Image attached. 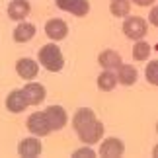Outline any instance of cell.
Instances as JSON below:
<instances>
[{"label": "cell", "mask_w": 158, "mask_h": 158, "mask_svg": "<svg viewBox=\"0 0 158 158\" xmlns=\"http://www.w3.org/2000/svg\"><path fill=\"white\" fill-rule=\"evenodd\" d=\"M39 63L43 64L47 70L59 72L64 66V59H63V53H60V49L57 45H45V47H41V51H39Z\"/></svg>", "instance_id": "cell-1"}, {"label": "cell", "mask_w": 158, "mask_h": 158, "mask_svg": "<svg viewBox=\"0 0 158 158\" xmlns=\"http://www.w3.org/2000/svg\"><path fill=\"white\" fill-rule=\"evenodd\" d=\"M76 133L80 135V139L86 144H92V143H96V141H100V139H102V135H104V125H102L98 119H92L90 123L82 125Z\"/></svg>", "instance_id": "cell-2"}, {"label": "cell", "mask_w": 158, "mask_h": 158, "mask_svg": "<svg viewBox=\"0 0 158 158\" xmlns=\"http://www.w3.org/2000/svg\"><path fill=\"white\" fill-rule=\"evenodd\" d=\"M27 129L33 133V135H39V137H45L51 133V125H49V119H47L45 113L41 111H35L33 115H29L27 119Z\"/></svg>", "instance_id": "cell-3"}, {"label": "cell", "mask_w": 158, "mask_h": 158, "mask_svg": "<svg viewBox=\"0 0 158 158\" xmlns=\"http://www.w3.org/2000/svg\"><path fill=\"white\" fill-rule=\"evenodd\" d=\"M123 31L127 37L131 39H141L147 35V22L143 20V18H127L125 23H123Z\"/></svg>", "instance_id": "cell-4"}, {"label": "cell", "mask_w": 158, "mask_h": 158, "mask_svg": "<svg viewBox=\"0 0 158 158\" xmlns=\"http://www.w3.org/2000/svg\"><path fill=\"white\" fill-rule=\"evenodd\" d=\"M22 94H23V98H26L27 106H37V104H41V102L45 100V88L41 86V84H37V82L26 84V86L22 88Z\"/></svg>", "instance_id": "cell-5"}, {"label": "cell", "mask_w": 158, "mask_h": 158, "mask_svg": "<svg viewBox=\"0 0 158 158\" xmlns=\"http://www.w3.org/2000/svg\"><path fill=\"white\" fill-rule=\"evenodd\" d=\"M57 2V6L60 10H64V12H70V14H74V16H86L88 14V10H90V4H88V0H55Z\"/></svg>", "instance_id": "cell-6"}, {"label": "cell", "mask_w": 158, "mask_h": 158, "mask_svg": "<svg viewBox=\"0 0 158 158\" xmlns=\"http://www.w3.org/2000/svg\"><path fill=\"white\" fill-rule=\"evenodd\" d=\"M47 119H49V125H51V131H59V129H63L64 123H66V111L60 106H51V107H47Z\"/></svg>", "instance_id": "cell-7"}, {"label": "cell", "mask_w": 158, "mask_h": 158, "mask_svg": "<svg viewBox=\"0 0 158 158\" xmlns=\"http://www.w3.org/2000/svg\"><path fill=\"white\" fill-rule=\"evenodd\" d=\"M123 143L119 141V139H107V141L102 143L100 147V156H106V158H117L123 154Z\"/></svg>", "instance_id": "cell-8"}, {"label": "cell", "mask_w": 158, "mask_h": 158, "mask_svg": "<svg viewBox=\"0 0 158 158\" xmlns=\"http://www.w3.org/2000/svg\"><path fill=\"white\" fill-rule=\"evenodd\" d=\"M16 70H18V74H20L22 78L31 80L33 76H37L39 66H37V63H35L33 59H20V60H18V64H16Z\"/></svg>", "instance_id": "cell-9"}, {"label": "cell", "mask_w": 158, "mask_h": 158, "mask_svg": "<svg viewBox=\"0 0 158 158\" xmlns=\"http://www.w3.org/2000/svg\"><path fill=\"white\" fill-rule=\"evenodd\" d=\"M45 31L49 35L51 39L59 41V39H64L66 33H69V27H66V23L63 20H49L45 26Z\"/></svg>", "instance_id": "cell-10"}, {"label": "cell", "mask_w": 158, "mask_h": 158, "mask_svg": "<svg viewBox=\"0 0 158 158\" xmlns=\"http://www.w3.org/2000/svg\"><path fill=\"white\" fill-rule=\"evenodd\" d=\"M18 152L23 158H33V156H39L41 152V143L37 139H23L18 147Z\"/></svg>", "instance_id": "cell-11"}, {"label": "cell", "mask_w": 158, "mask_h": 158, "mask_svg": "<svg viewBox=\"0 0 158 158\" xmlns=\"http://www.w3.org/2000/svg\"><path fill=\"white\" fill-rule=\"evenodd\" d=\"M6 107H8L12 113H20V111H23V109L27 107V102H26V98H23L22 90H14V92H10V94H8V100H6Z\"/></svg>", "instance_id": "cell-12"}, {"label": "cell", "mask_w": 158, "mask_h": 158, "mask_svg": "<svg viewBox=\"0 0 158 158\" xmlns=\"http://www.w3.org/2000/svg\"><path fill=\"white\" fill-rule=\"evenodd\" d=\"M29 14V2L27 0H12L8 6V16L12 20H23Z\"/></svg>", "instance_id": "cell-13"}, {"label": "cell", "mask_w": 158, "mask_h": 158, "mask_svg": "<svg viewBox=\"0 0 158 158\" xmlns=\"http://www.w3.org/2000/svg\"><path fill=\"white\" fill-rule=\"evenodd\" d=\"M117 82L121 84H125V86H131V84H135L137 82V76H139V72L135 66H131V64H121L119 69H117Z\"/></svg>", "instance_id": "cell-14"}, {"label": "cell", "mask_w": 158, "mask_h": 158, "mask_svg": "<svg viewBox=\"0 0 158 158\" xmlns=\"http://www.w3.org/2000/svg\"><path fill=\"white\" fill-rule=\"evenodd\" d=\"M98 63L104 66L106 70H115V69H119L121 66V57H119V53L117 51H104L98 57Z\"/></svg>", "instance_id": "cell-15"}, {"label": "cell", "mask_w": 158, "mask_h": 158, "mask_svg": "<svg viewBox=\"0 0 158 158\" xmlns=\"http://www.w3.org/2000/svg\"><path fill=\"white\" fill-rule=\"evenodd\" d=\"M35 35V26L33 23H20L16 29H14V39L18 43H26V41L33 39Z\"/></svg>", "instance_id": "cell-16"}, {"label": "cell", "mask_w": 158, "mask_h": 158, "mask_svg": "<svg viewBox=\"0 0 158 158\" xmlns=\"http://www.w3.org/2000/svg\"><path fill=\"white\" fill-rule=\"evenodd\" d=\"M115 84H117V76H115L113 70H104V72L98 76V86H100L102 90H106V92L113 90Z\"/></svg>", "instance_id": "cell-17"}, {"label": "cell", "mask_w": 158, "mask_h": 158, "mask_svg": "<svg viewBox=\"0 0 158 158\" xmlns=\"http://www.w3.org/2000/svg\"><path fill=\"white\" fill-rule=\"evenodd\" d=\"M92 119H96V115H94V111H92V109H78V111H76V115H74V129L78 131L82 125L90 123Z\"/></svg>", "instance_id": "cell-18"}, {"label": "cell", "mask_w": 158, "mask_h": 158, "mask_svg": "<svg viewBox=\"0 0 158 158\" xmlns=\"http://www.w3.org/2000/svg\"><path fill=\"white\" fill-rule=\"evenodd\" d=\"M129 10H131L129 0H113V2H111V14L113 16L123 18V16L129 14Z\"/></svg>", "instance_id": "cell-19"}, {"label": "cell", "mask_w": 158, "mask_h": 158, "mask_svg": "<svg viewBox=\"0 0 158 158\" xmlns=\"http://www.w3.org/2000/svg\"><path fill=\"white\" fill-rule=\"evenodd\" d=\"M150 55V45L144 43V41H137L135 47H133V57L137 60H144Z\"/></svg>", "instance_id": "cell-20"}, {"label": "cell", "mask_w": 158, "mask_h": 158, "mask_svg": "<svg viewBox=\"0 0 158 158\" xmlns=\"http://www.w3.org/2000/svg\"><path fill=\"white\" fill-rule=\"evenodd\" d=\"M147 80L150 84H158V63H148L147 66Z\"/></svg>", "instance_id": "cell-21"}, {"label": "cell", "mask_w": 158, "mask_h": 158, "mask_svg": "<svg viewBox=\"0 0 158 158\" xmlns=\"http://www.w3.org/2000/svg\"><path fill=\"white\" fill-rule=\"evenodd\" d=\"M72 156L74 158H92V156H96V152L92 148H80V150H76Z\"/></svg>", "instance_id": "cell-22"}, {"label": "cell", "mask_w": 158, "mask_h": 158, "mask_svg": "<svg viewBox=\"0 0 158 158\" xmlns=\"http://www.w3.org/2000/svg\"><path fill=\"white\" fill-rule=\"evenodd\" d=\"M150 22H152L154 26L158 23V8H152V12H150Z\"/></svg>", "instance_id": "cell-23"}, {"label": "cell", "mask_w": 158, "mask_h": 158, "mask_svg": "<svg viewBox=\"0 0 158 158\" xmlns=\"http://www.w3.org/2000/svg\"><path fill=\"white\" fill-rule=\"evenodd\" d=\"M135 2H137L139 6H148V4H152L154 0H135Z\"/></svg>", "instance_id": "cell-24"}]
</instances>
